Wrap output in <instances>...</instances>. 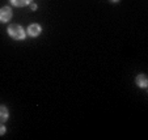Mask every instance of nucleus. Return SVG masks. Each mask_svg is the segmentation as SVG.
Here are the masks:
<instances>
[{
  "instance_id": "nucleus-1",
  "label": "nucleus",
  "mask_w": 148,
  "mask_h": 140,
  "mask_svg": "<svg viewBox=\"0 0 148 140\" xmlns=\"http://www.w3.org/2000/svg\"><path fill=\"white\" fill-rule=\"evenodd\" d=\"M7 31H8V36L11 37V38L16 39V41H23V39H25V37H26V31L24 30V28L17 25V24L9 25Z\"/></svg>"
},
{
  "instance_id": "nucleus-2",
  "label": "nucleus",
  "mask_w": 148,
  "mask_h": 140,
  "mask_svg": "<svg viewBox=\"0 0 148 140\" xmlns=\"http://www.w3.org/2000/svg\"><path fill=\"white\" fill-rule=\"evenodd\" d=\"M12 9L9 7H3L0 9V23H8L12 18Z\"/></svg>"
},
{
  "instance_id": "nucleus-3",
  "label": "nucleus",
  "mask_w": 148,
  "mask_h": 140,
  "mask_svg": "<svg viewBox=\"0 0 148 140\" xmlns=\"http://www.w3.org/2000/svg\"><path fill=\"white\" fill-rule=\"evenodd\" d=\"M41 31H42V29L38 24H32V25H29L28 30H26V34H28L29 37H38L39 34H41Z\"/></svg>"
},
{
  "instance_id": "nucleus-4",
  "label": "nucleus",
  "mask_w": 148,
  "mask_h": 140,
  "mask_svg": "<svg viewBox=\"0 0 148 140\" xmlns=\"http://www.w3.org/2000/svg\"><path fill=\"white\" fill-rule=\"evenodd\" d=\"M135 81H136L138 87H140V88H147V87H148L147 76L143 75V73H140V75H138V76H136V79H135Z\"/></svg>"
},
{
  "instance_id": "nucleus-5",
  "label": "nucleus",
  "mask_w": 148,
  "mask_h": 140,
  "mask_svg": "<svg viewBox=\"0 0 148 140\" xmlns=\"http://www.w3.org/2000/svg\"><path fill=\"white\" fill-rule=\"evenodd\" d=\"M8 115H9L8 109H7L5 106H0V123L3 124L4 122L8 119Z\"/></svg>"
},
{
  "instance_id": "nucleus-6",
  "label": "nucleus",
  "mask_w": 148,
  "mask_h": 140,
  "mask_svg": "<svg viewBox=\"0 0 148 140\" xmlns=\"http://www.w3.org/2000/svg\"><path fill=\"white\" fill-rule=\"evenodd\" d=\"M9 1H11V4L14 7H25V5H28V4H30L33 0H9Z\"/></svg>"
},
{
  "instance_id": "nucleus-7",
  "label": "nucleus",
  "mask_w": 148,
  "mask_h": 140,
  "mask_svg": "<svg viewBox=\"0 0 148 140\" xmlns=\"http://www.w3.org/2000/svg\"><path fill=\"white\" fill-rule=\"evenodd\" d=\"M5 126H1V123H0V135H4L5 134Z\"/></svg>"
},
{
  "instance_id": "nucleus-8",
  "label": "nucleus",
  "mask_w": 148,
  "mask_h": 140,
  "mask_svg": "<svg viewBox=\"0 0 148 140\" xmlns=\"http://www.w3.org/2000/svg\"><path fill=\"white\" fill-rule=\"evenodd\" d=\"M30 8H32V11H36V9H37V4L30 3Z\"/></svg>"
},
{
  "instance_id": "nucleus-9",
  "label": "nucleus",
  "mask_w": 148,
  "mask_h": 140,
  "mask_svg": "<svg viewBox=\"0 0 148 140\" xmlns=\"http://www.w3.org/2000/svg\"><path fill=\"white\" fill-rule=\"evenodd\" d=\"M113 3H118V1H119V0H112Z\"/></svg>"
}]
</instances>
